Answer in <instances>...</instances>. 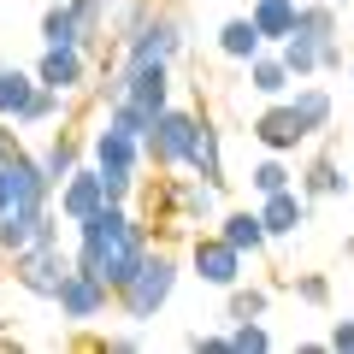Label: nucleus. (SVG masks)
I'll return each mask as SVG.
<instances>
[{"instance_id": "nucleus-1", "label": "nucleus", "mask_w": 354, "mask_h": 354, "mask_svg": "<svg viewBox=\"0 0 354 354\" xmlns=\"http://www.w3.org/2000/svg\"><path fill=\"white\" fill-rule=\"evenodd\" d=\"M142 254H148V225H142L130 207H118V201L95 207V213L77 225V266H88L106 290H118V283L136 272Z\"/></svg>"}, {"instance_id": "nucleus-2", "label": "nucleus", "mask_w": 354, "mask_h": 354, "mask_svg": "<svg viewBox=\"0 0 354 354\" xmlns=\"http://www.w3.org/2000/svg\"><path fill=\"white\" fill-rule=\"evenodd\" d=\"M171 290H177V260H171V248H148L136 260V272H130L124 283L113 290V301H118V313L124 319H153L165 301H171Z\"/></svg>"}, {"instance_id": "nucleus-3", "label": "nucleus", "mask_w": 354, "mask_h": 354, "mask_svg": "<svg viewBox=\"0 0 354 354\" xmlns=\"http://www.w3.org/2000/svg\"><path fill=\"white\" fill-rule=\"evenodd\" d=\"M195 124H201V113H183V106L153 113L148 136H142V160H148L153 171H183V160H189V148H195Z\"/></svg>"}, {"instance_id": "nucleus-4", "label": "nucleus", "mask_w": 354, "mask_h": 354, "mask_svg": "<svg viewBox=\"0 0 354 354\" xmlns=\"http://www.w3.org/2000/svg\"><path fill=\"white\" fill-rule=\"evenodd\" d=\"M71 260H77V254H65V248H59V236H48V242H30V248H18V254H12V266H6V278H12L24 295H41V301H53V290L65 283Z\"/></svg>"}, {"instance_id": "nucleus-5", "label": "nucleus", "mask_w": 354, "mask_h": 354, "mask_svg": "<svg viewBox=\"0 0 354 354\" xmlns=\"http://www.w3.org/2000/svg\"><path fill=\"white\" fill-rule=\"evenodd\" d=\"M53 301H59V319H71V325H88V319H101L106 307H113V290H106L88 266L71 260V272H65V283L53 290Z\"/></svg>"}, {"instance_id": "nucleus-6", "label": "nucleus", "mask_w": 354, "mask_h": 354, "mask_svg": "<svg viewBox=\"0 0 354 354\" xmlns=\"http://www.w3.org/2000/svg\"><path fill=\"white\" fill-rule=\"evenodd\" d=\"M118 83H124V101L148 106V113H165L171 106V65L165 59H124Z\"/></svg>"}, {"instance_id": "nucleus-7", "label": "nucleus", "mask_w": 354, "mask_h": 354, "mask_svg": "<svg viewBox=\"0 0 354 354\" xmlns=\"http://www.w3.org/2000/svg\"><path fill=\"white\" fill-rule=\"evenodd\" d=\"M248 130H254V142H260L266 153H295V148H301L307 136H313V130L301 124V113H295V106L283 101V95H278V101H272V106H266V113L254 118Z\"/></svg>"}, {"instance_id": "nucleus-8", "label": "nucleus", "mask_w": 354, "mask_h": 354, "mask_svg": "<svg viewBox=\"0 0 354 354\" xmlns=\"http://www.w3.org/2000/svg\"><path fill=\"white\" fill-rule=\"evenodd\" d=\"M189 266H195V278L213 283V290H230V283H242V254L230 248L225 236H195L189 242Z\"/></svg>"}, {"instance_id": "nucleus-9", "label": "nucleus", "mask_w": 354, "mask_h": 354, "mask_svg": "<svg viewBox=\"0 0 354 354\" xmlns=\"http://www.w3.org/2000/svg\"><path fill=\"white\" fill-rule=\"evenodd\" d=\"M36 83L41 88H59V95H77V88L88 83V53L83 48H41V59H36Z\"/></svg>"}, {"instance_id": "nucleus-10", "label": "nucleus", "mask_w": 354, "mask_h": 354, "mask_svg": "<svg viewBox=\"0 0 354 354\" xmlns=\"http://www.w3.org/2000/svg\"><path fill=\"white\" fill-rule=\"evenodd\" d=\"M95 207H106V189H101V171L95 165H77L71 177L59 183V218L65 225H83Z\"/></svg>"}, {"instance_id": "nucleus-11", "label": "nucleus", "mask_w": 354, "mask_h": 354, "mask_svg": "<svg viewBox=\"0 0 354 354\" xmlns=\"http://www.w3.org/2000/svg\"><path fill=\"white\" fill-rule=\"evenodd\" d=\"M254 213H260L266 236H295V230L307 225V195L290 183V189H272V195H260V207H254Z\"/></svg>"}, {"instance_id": "nucleus-12", "label": "nucleus", "mask_w": 354, "mask_h": 354, "mask_svg": "<svg viewBox=\"0 0 354 354\" xmlns=\"http://www.w3.org/2000/svg\"><path fill=\"white\" fill-rule=\"evenodd\" d=\"M88 153H95V165H101V171H130V177L142 171V142L124 136V130H113V124L88 136Z\"/></svg>"}, {"instance_id": "nucleus-13", "label": "nucleus", "mask_w": 354, "mask_h": 354, "mask_svg": "<svg viewBox=\"0 0 354 354\" xmlns=\"http://www.w3.org/2000/svg\"><path fill=\"white\" fill-rule=\"evenodd\" d=\"M77 165H83V136H77V124H59V130H53V142L41 148V171H48V183L59 189Z\"/></svg>"}, {"instance_id": "nucleus-14", "label": "nucleus", "mask_w": 354, "mask_h": 354, "mask_svg": "<svg viewBox=\"0 0 354 354\" xmlns=\"http://www.w3.org/2000/svg\"><path fill=\"white\" fill-rule=\"evenodd\" d=\"M183 165H189V171L201 177V183L225 189V153H218V130L207 124V118L195 124V148H189V160H183Z\"/></svg>"}, {"instance_id": "nucleus-15", "label": "nucleus", "mask_w": 354, "mask_h": 354, "mask_svg": "<svg viewBox=\"0 0 354 354\" xmlns=\"http://www.w3.org/2000/svg\"><path fill=\"white\" fill-rule=\"evenodd\" d=\"M218 236H225L236 254H260L266 242H272V236H266V225H260V213H248V207H230V213L218 218Z\"/></svg>"}, {"instance_id": "nucleus-16", "label": "nucleus", "mask_w": 354, "mask_h": 354, "mask_svg": "<svg viewBox=\"0 0 354 354\" xmlns=\"http://www.w3.org/2000/svg\"><path fill=\"white\" fill-rule=\"evenodd\" d=\"M36 88H41V83H36V71H18V65H0V118H6V124H18Z\"/></svg>"}, {"instance_id": "nucleus-17", "label": "nucleus", "mask_w": 354, "mask_h": 354, "mask_svg": "<svg viewBox=\"0 0 354 354\" xmlns=\"http://www.w3.org/2000/svg\"><path fill=\"white\" fill-rule=\"evenodd\" d=\"M260 48H266V41H260V30H254V18H248V12H242V18H225V24H218V53H225V59L248 65Z\"/></svg>"}, {"instance_id": "nucleus-18", "label": "nucleus", "mask_w": 354, "mask_h": 354, "mask_svg": "<svg viewBox=\"0 0 354 354\" xmlns=\"http://www.w3.org/2000/svg\"><path fill=\"white\" fill-rule=\"evenodd\" d=\"M295 6L301 0H254L248 6V18H254V30H260V41H283L295 30Z\"/></svg>"}, {"instance_id": "nucleus-19", "label": "nucleus", "mask_w": 354, "mask_h": 354, "mask_svg": "<svg viewBox=\"0 0 354 354\" xmlns=\"http://www.w3.org/2000/svg\"><path fill=\"white\" fill-rule=\"evenodd\" d=\"M290 83H295V77L290 71H283V59H278V53H254V59H248V88H254V95H266V101H278V95H290Z\"/></svg>"}, {"instance_id": "nucleus-20", "label": "nucleus", "mask_w": 354, "mask_h": 354, "mask_svg": "<svg viewBox=\"0 0 354 354\" xmlns=\"http://www.w3.org/2000/svg\"><path fill=\"white\" fill-rule=\"evenodd\" d=\"M290 36H307L319 48V41H330L337 36V6L330 0H307V6H295V30Z\"/></svg>"}, {"instance_id": "nucleus-21", "label": "nucleus", "mask_w": 354, "mask_h": 354, "mask_svg": "<svg viewBox=\"0 0 354 354\" xmlns=\"http://www.w3.org/2000/svg\"><path fill=\"white\" fill-rule=\"evenodd\" d=\"M83 48V30H77V12H71V0H53L48 12H41V48Z\"/></svg>"}, {"instance_id": "nucleus-22", "label": "nucleus", "mask_w": 354, "mask_h": 354, "mask_svg": "<svg viewBox=\"0 0 354 354\" xmlns=\"http://www.w3.org/2000/svg\"><path fill=\"white\" fill-rule=\"evenodd\" d=\"M290 106L301 113V124L313 130V136H319V130H330V88H319V83H301V88L290 95Z\"/></svg>"}, {"instance_id": "nucleus-23", "label": "nucleus", "mask_w": 354, "mask_h": 354, "mask_svg": "<svg viewBox=\"0 0 354 354\" xmlns=\"http://www.w3.org/2000/svg\"><path fill=\"white\" fill-rule=\"evenodd\" d=\"M337 189H348V177H342V165L330 160V153H319V160L301 171V195L313 201V195H337Z\"/></svg>"}, {"instance_id": "nucleus-24", "label": "nucleus", "mask_w": 354, "mask_h": 354, "mask_svg": "<svg viewBox=\"0 0 354 354\" xmlns=\"http://www.w3.org/2000/svg\"><path fill=\"white\" fill-rule=\"evenodd\" d=\"M278 59H283V71H290L295 83H307V77L319 71V48H313L307 36H283V41H278Z\"/></svg>"}, {"instance_id": "nucleus-25", "label": "nucleus", "mask_w": 354, "mask_h": 354, "mask_svg": "<svg viewBox=\"0 0 354 354\" xmlns=\"http://www.w3.org/2000/svg\"><path fill=\"white\" fill-rule=\"evenodd\" d=\"M106 124L142 142V136H148V124H153V113H148V106H136V101H124V95H118V101H106Z\"/></svg>"}, {"instance_id": "nucleus-26", "label": "nucleus", "mask_w": 354, "mask_h": 354, "mask_svg": "<svg viewBox=\"0 0 354 354\" xmlns=\"http://www.w3.org/2000/svg\"><path fill=\"white\" fill-rule=\"evenodd\" d=\"M248 183H254V195H272V189H290V183H295V171L283 165V153H266V160L248 171Z\"/></svg>"}, {"instance_id": "nucleus-27", "label": "nucleus", "mask_w": 354, "mask_h": 354, "mask_svg": "<svg viewBox=\"0 0 354 354\" xmlns=\"http://www.w3.org/2000/svg\"><path fill=\"white\" fill-rule=\"evenodd\" d=\"M272 348V330L260 325V319H236V330H230V354H266Z\"/></svg>"}, {"instance_id": "nucleus-28", "label": "nucleus", "mask_w": 354, "mask_h": 354, "mask_svg": "<svg viewBox=\"0 0 354 354\" xmlns=\"http://www.w3.org/2000/svg\"><path fill=\"white\" fill-rule=\"evenodd\" d=\"M230 301H225V313L230 319H260L266 313V301H272V295H266V290H242V283H230Z\"/></svg>"}, {"instance_id": "nucleus-29", "label": "nucleus", "mask_w": 354, "mask_h": 354, "mask_svg": "<svg viewBox=\"0 0 354 354\" xmlns=\"http://www.w3.org/2000/svg\"><path fill=\"white\" fill-rule=\"evenodd\" d=\"M59 106H65V95H59V88H36L18 124H48V118H59Z\"/></svg>"}, {"instance_id": "nucleus-30", "label": "nucleus", "mask_w": 354, "mask_h": 354, "mask_svg": "<svg viewBox=\"0 0 354 354\" xmlns=\"http://www.w3.org/2000/svg\"><path fill=\"white\" fill-rule=\"evenodd\" d=\"M295 295H301L307 307H325V301H330V278H319V272H301V278H295Z\"/></svg>"}, {"instance_id": "nucleus-31", "label": "nucleus", "mask_w": 354, "mask_h": 354, "mask_svg": "<svg viewBox=\"0 0 354 354\" xmlns=\"http://www.w3.org/2000/svg\"><path fill=\"white\" fill-rule=\"evenodd\" d=\"M348 65V53H342V41L330 36V41H319V71H342Z\"/></svg>"}, {"instance_id": "nucleus-32", "label": "nucleus", "mask_w": 354, "mask_h": 354, "mask_svg": "<svg viewBox=\"0 0 354 354\" xmlns=\"http://www.w3.org/2000/svg\"><path fill=\"white\" fill-rule=\"evenodd\" d=\"M325 348H337V354H354V319H337V330H330V342Z\"/></svg>"}, {"instance_id": "nucleus-33", "label": "nucleus", "mask_w": 354, "mask_h": 354, "mask_svg": "<svg viewBox=\"0 0 354 354\" xmlns=\"http://www.w3.org/2000/svg\"><path fill=\"white\" fill-rule=\"evenodd\" d=\"M6 207H18V189H12V165L0 160V213H6Z\"/></svg>"}, {"instance_id": "nucleus-34", "label": "nucleus", "mask_w": 354, "mask_h": 354, "mask_svg": "<svg viewBox=\"0 0 354 354\" xmlns=\"http://www.w3.org/2000/svg\"><path fill=\"white\" fill-rule=\"evenodd\" d=\"M189 348H201V354H230V337H201V330H195Z\"/></svg>"}, {"instance_id": "nucleus-35", "label": "nucleus", "mask_w": 354, "mask_h": 354, "mask_svg": "<svg viewBox=\"0 0 354 354\" xmlns=\"http://www.w3.org/2000/svg\"><path fill=\"white\" fill-rule=\"evenodd\" d=\"M6 266H12V254H6V248H0V278H6Z\"/></svg>"}, {"instance_id": "nucleus-36", "label": "nucleus", "mask_w": 354, "mask_h": 354, "mask_svg": "<svg viewBox=\"0 0 354 354\" xmlns=\"http://www.w3.org/2000/svg\"><path fill=\"white\" fill-rule=\"evenodd\" d=\"M348 77H354V53H348Z\"/></svg>"}, {"instance_id": "nucleus-37", "label": "nucleus", "mask_w": 354, "mask_h": 354, "mask_svg": "<svg viewBox=\"0 0 354 354\" xmlns=\"http://www.w3.org/2000/svg\"><path fill=\"white\" fill-rule=\"evenodd\" d=\"M330 6H337V0H330Z\"/></svg>"}]
</instances>
